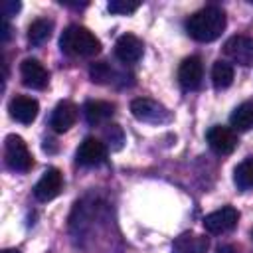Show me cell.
Segmentation results:
<instances>
[{
	"label": "cell",
	"mask_w": 253,
	"mask_h": 253,
	"mask_svg": "<svg viewBox=\"0 0 253 253\" xmlns=\"http://www.w3.org/2000/svg\"><path fill=\"white\" fill-rule=\"evenodd\" d=\"M225 30V14L217 6H206L198 12H194L186 20V32L196 42L208 43L217 40Z\"/></svg>",
	"instance_id": "cell-1"
},
{
	"label": "cell",
	"mask_w": 253,
	"mask_h": 253,
	"mask_svg": "<svg viewBox=\"0 0 253 253\" xmlns=\"http://www.w3.org/2000/svg\"><path fill=\"white\" fill-rule=\"evenodd\" d=\"M59 47L71 57H93L101 51V42L83 26H67L59 38Z\"/></svg>",
	"instance_id": "cell-2"
},
{
	"label": "cell",
	"mask_w": 253,
	"mask_h": 253,
	"mask_svg": "<svg viewBox=\"0 0 253 253\" xmlns=\"http://www.w3.org/2000/svg\"><path fill=\"white\" fill-rule=\"evenodd\" d=\"M4 156H6V164L10 170L14 172H28L34 166L32 154L24 142L22 136L18 134H8L6 142H4Z\"/></svg>",
	"instance_id": "cell-3"
},
{
	"label": "cell",
	"mask_w": 253,
	"mask_h": 253,
	"mask_svg": "<svg viewBox=\"0 0 253 253\" xmlns=\"http://www.w3.org/2000/svg\"><path fill=\"white\" fill-rule=\"evenodd\" d=\"M130 113L136 121L140 123H150V125H162L170 121V111L160 105L154 99L148 97H138L130 101Z\"/></svg>",
	"instance_id": "cell-4"
},
{
	"label": "cell",
	"mask_w": 253,
	"mask_h": 253,
	"mask_svg": "<svg viewBox=\"0 0 253 253\" xmlns=\"http://www.w3.org/2000/svg\"><path fill=\"white\" fill-rule=\"evenodd\" d=\"M239 221V211L231 206H223L221 210H215L204 217V229L208 233H227L231 231Z\"/></svg>",
	"instance_id": "cell-5"
},
{
	"label": "cell",
	"mask_w": 253,
	"mask_h": 253,
	"mask_svg": "<svg viewBox=\"0 0 253 253\" xmlns=\"http://www.w3.org/2000/svg\"><path fill=\"white\" fill-rule=\"evenodd\" d=\"M223 53L241 67L253 65V38L249 36H233L223 43Z\"/></svg>",
	"instance_id": "cell-6"
},
{
	"label": "cell",
	"mask_w": 253,
	"mask_h": 253,
	"mask_svg": "<svg viewBox=\"0 0 253 253\" xmlns=\"http://www.w3.org/2000/svg\"><path fill=\"white\" fill-rule=\"evenodd\" d=\"M61 188H63L61 172L57 168H47L38 180V184L34 186V196L40 202H49L61 194Z\"/></svg>",
	"instance_id": "cell-7"
},
{
	"label": "cell",
	"mask_w": 253,
	"mask_h": 253,
	"mask_svg": "<svg viewBox=\"0 0 253 253\" xmlns=\"http://www.w3.org/2000/svg\"><path fill=\"white\" fill-rule=\"evenodd\" d=\"M204 79V63L198 55H190L186 57L180 67H178V81L186 91H196L200 89Z\"/></svg>",
	"instance_id": "cell-8"
},
{
	"label": "cell",
	"mask_w": 253,
	"mask_h": 253,
	"mask_svg": "<svg viewBox=\"0 0 253 253\" xmlns=\"http://www.w3.org/2000/svg\"><path fill=\"white\" fill-rule=\"evenodd\" d=\"M206 138H208L210 148H211L215 154H221V156L231 154V152L235 150V146H237V134H235V130L229 128V126L215 125V126H211V128L208 130Z\"/></svg>",
	"instance_id": "cell-9"
},
{
	"label": "cell",
	"mask_w": 253,
	"mask_h": 253,
	"mask_svg": "<svg viewBox=\"0 0 253 253\" xmlns=\"http://www.w3.org/2000/svg\"><path fill=\"white\" fill-rule=\"evenodd\" d=\"M20 77H22V83L30 89H36V91H42L47 87V81H49V75L45 71V67L34 59V57H26L22 63H20Z\"/></svg>",
	"instance_id": "cell-10"
},
{
	"label": "cell",
	"mask_w": 253,
	"mask_h": 253,
	"mask_svg": "<svg viewBox=\"0 0 253 253\" xmlns=\"http://www.w3.org/2000/svg\"><path fill=\"white\" fill-rule=\"evenodd\" d=\"M75 158L81 166H99L107 160V144L95 136H87L79 144Z\"/></svg>",
	"instance_id": "cell-11"
},
{
	"label": "cell",
	"mask_w": 253,
	"mask_h": 253,
	"mask_svg": "<svg viewBox=\"0 0 253 253\" xmlns=\"http://www.w3.org/2000/svg\"><path fill=\"white\" fill-rule=\"evenodd\" d=\"M142 51H144V45L142 42L132 36V34H123L117 43H115V55L119 61L130 65V63H136L140 57H142Z\"/></svg>",
	"instance_id": "cell-12"
},
{
	"label": "cell",
	"mask_w": 253,
	"mask_h": 253,
	"mask_svg": "<svg viewBox=\"0 0 253 253\" xmlns=\"http://www.w3.org/2000/svg\"><path fill=\"white\" fill-rule=\"evenodd\" d=\"M77 121V107L71 101H59L49 117V126L53 132L61 134L65 130H69Z\"/></svg>",
	"instance_id": "cell-13"
},
{
	"label": "cell",
	"mask_w": 253,
	"mask_h": 253,
	"mask_svg": "<svg viewBox=\"0 0 253 253\" xmlns=\"http://www.w3.org/2000/svg\"><path fill=\"white\" fill-rule=\"evenodd\" d=\"M8 111H10V117L22 125H30L36 121L38 117V111H40V105L36 99L32 97H26V95H18L10 101L8 105Z\"/></svg>",
	"instance_id": "cell-14"
},
{
	"label": "cell",
	"mask_w": 253,
	"mask_h": 253,
	"mask_svg": "<svg viewBox=\"0 0 253 253\" xmlns=\"http://www.w3.org/2000/svg\"><path fill=\"white\" fill-rule=\"evenodd\" d=\"M208 247H210V239L206 235L186 231L174 239L172 253H206Z\"/></svg>",
	"instance_id": "cell-15"
},
{
	"label": "cell",
	"mask_w": 253,
	"mask_h": 253,
	"mask_svg": "<svg viewBox=\"0 0 253 253\" xmlns=\"http://www.w3.org/2000/svg\"><path fill=\"white\" fill-rule=\"evenodd\" d=\"M83 115H85V121L89 125L97 126V125L107 123L115 115V105L109 103V101H95V99H91V101H87L83 105Z\"/></svg>",
	"instance_id": "cell-16"
},
{
	"label": "cell",
	"mask_w": 253,
	"mask_h": 253,
	"mask_svg": "<svg viewBox=\"0 0 253 253\" xmlns=\"http://www.w3.org/2000/svg\"><path fill=\"white\" fill-rule=\"evenodd\" d=\"M229 125L233 130L247 132L253 128V101H243L237 105L229 117Z\"/></svg>",
	"instance_id": "cell-17"
},
{
	"label": "cell",
	"mask_w": 253,
	"mask_h": 253,
	"mask_svg": "<svg viewBox=\"0 0 253 253\" xmlns=\"http://www.w3.org/2000/svg\"><path fill=\"white\" fill-rule=\"evenodd\" d=\"M51 30H53V24H51L49 20L38 18V20H34V22L30 24V28H28V42H30L32 45H42V43H45V42L49 40Z\"/></svg>",
	"instance_id": "cell-18"
},
{
	"label": "cell",
	"mask_w": 253,
	"mask_h": 253,
	"mask_svg": "<svg viewBox=\"0 0 253 253\" xmlns=\"http://www.w3.org/2000/svg\"><path fill=\"white\" fill-rule=\"evenodd\" d=\"M211 83L215 89H227L233 83V65L217 59L211 67Z\"/></svg>",
	"instance_id": "cell-19"
},
{
	"label": "cell",
	"mask_w": 253,
	"mask_h": 253,
	"mask_svg": "<svg viewBox=\"0 0 253 253\" xmlns=\"http://www.w3.org/2000/svg\"><path fill=\"white\" fill-rule=\"evenodd\" d=\"M233 182L239 190H253V156L239 162L233 170Z\"/></svg>",
	"instance_id": "cell-20"
},
{
	"label": "cell",
	"mask_w": 253,
	"mask_h": 253,
	"mask_svg": "<svg viewBox=\"0 0 253 253\" xmlns=\"http://www.w3.org/2000/svg\"><path fill=\"white\" fill-rule=\"evenodd\" d=\"M89 77L95 83H111L113 81V69L105 61H97L89 67Z\"/></svg>",
	"instance_id": "cell-21"
},
{
	"label": "cell",
	"mask_w": 253,
	"mask_h": 253,
	"mask_svg": "<svg viewBox=\"0 0 253 253\" xmlns=\"http://www.w3.org/2000/svg\"><path fill=\"white\" fill-rule=\"evenodd\" d=\"M105 140L111 146V150H121L125 144V132L119 125H107L105 128Z\"/></svg>",
	"instance_id": "cell-22"
},
{
	"label": "cell",
	"mask_w": 253,
	"mask_h": 253,
	"mask_svg": "<svg viewBox=\"0 0 253 253\" xmlns=\"http://www.w3.org/2000/svg\"><path fill=\"white\" fill-rule=\"evenodd\" d=\"M140 6V2H132V0H111L107 4V10L111 14H119V16H126V14H132L136 12Z\"/></svg>",
	"instance_id": "cell-23"
},
{
	"label": "cell",
	"mask_w": 253,
	"mask_h": 253,
	"mask_svg": "<svg viewBox=\"0 0 253 253\" xmlns=\"http://www.w3.org/2000/svg\"><path fill=\"white\" fill-rule=\"evenodd\" d=\"M18 10H20V2H14V0H6V2H2V14H4L6 20H8L10 16H14Z\"/></svg>",
	"instance_id": "cell-24"
},
{
	"label": "cell",
	"mask_w": 253,
	"mask_h": 253,
	"mask_svg": "<svg viewBox=\"0 0 253 253\" xmlns=\"http://www.w3.org/2000/svg\"><path fill=\"white\" fill-rule=\"evenodd\" d=\"M10 38V24H8V20L4 18L2 20V42H6Z\"/></svg>",
	"instance_id": "cell-25"
},
{
	"label": "cell",
	"mask_w": 253,
	"mask_h": 253,
	"mask_svg": "<svg viewBox=\"0 0 253 253\" xmlns=\"http://www.w3.org/2000/svg\"><path fill=\"white\" fill-rule=\"evenodd\" d=\"M2 253H20V251H18V249H4Z\"/></svg>",
	"instance_id": "cell-26"
},
{
	"label": "cell",
	"mask_w": 253,
	"mask_h": 253,
	"mask_svg": "<svg viewBox=\"0 0 253 253\" xmlns=\"http://www.w3.org/2000/svg\"><path fill=\"white\" fill-rule=\"evenodd\" d=\"M251 237H253V233H251Z\"/></svg>",
	"instance_id": "cell-27"
}]
</instances>
